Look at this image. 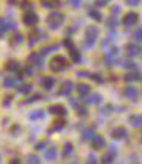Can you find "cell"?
I'll return each mask as SVG.
<instances>
[{
	"instance_id": "f6af8a7d",
	"label": "cell",
	"mask_w": 142,
	"mask_h": 164,
	"mask_svg": "<svg viewBox=\"0 0 142 164\" xmlns=\"http://www.w3.org/2000/svg\"><path fill=\"white\" fill-rule=\"evenodd\" d=\"M69 3H70L72 7H75V8H77V7L80 5V0H69Z\"/></svg>"
},
{
	"instance_id": "7c38bea8",
	"label": "cell",
	"mask_w": 142,
	"mask_h": 164,
	"mask_svg": "<svg viewBox=\"0 0 142 164\" xmlns=\"http://www.w3.org/2000/svg\"><path fill=\"white\" fill-rule=\"evenodd\" d=\"M126 136H127V132H126V129H124V127L114 129V132H112V137H114V139H124Z\"/></svg>"
},
{
	"instance_id": "484cf974",
	"label": "cell",
	"mask_w": 142,
	"mask_h": 164,
	"mask_svg": "<svg viewBox=\"0 0 142 164\" xmlns=\"http://www.w3.org/2000/svg\"><path fill=\"white\" fill-rule=\"evenodd\" d=\"M72 151H74V146H72V144H69V142H67V144L63 146V156H69V154H70Z\"/></svg>"
},
{
	"instance_id": "816d5d0a",
	"label": "cell",
	"mask_w": 142,
	"mask_h": 164,
	"mask_svg": "<svg viewBox=\"0 0 142 164\" xmlns=\"http://www.w3.org/2000/svg\"><path fill=\"white\" fill-rule=\"evenodd\" d=\"M141 79H142V77H141Z\"/></svg>"
},
{
	"instance_id": "ac0fdd59",
	"label": "cell",
	"mask_w": 142,
	"mask_h": 164,
	"mask_svg": "<svg viewBox=\"0 0 142 164\" xmlns=\"http://www.w3.org/2000/svg\"><path fill=\"white\" fill-rule=\"evenodd\" d=\"M89 17H90V19H94V20H97V22H99V20H102L100 12H99V10H95V8H90V10H89Z\"/></svg>"
},
{
	"instance_id": "5bb4252c",
	"label": "cell",
	"mask_w": 142,
	"mask_h": 164,
	"mask_svg": "<svg viewBox=\"0 0 142 164\" xmlns=\"http://www.w3.org/2000/svg\"><path fill=\"white\" fill-rule=\"evenodd\" d=\"M44 116H45V112H44V110H32L30 114H29V119L37 121V119H44Z\"/></svg>"
},
{
	"instance_id": "f35d334b",
	"label": "cell",
	"mask_w": 142,
	"mask_h": 164,
	"mask_svg": "<svg viewBox=\"0 0 142 164\" xmlns=\"http://www.w3.org/2000/svg\"><path fill=\"white\" fill-rule=\"evenodd\" d=\"M22 40H24V37H22V35H20V34H17L15 37H14V40H12V42H14V44H20V42H22Z\"/></svg>"
},
{
	"instance_id": "c3c4849f",
	"label": "cell",
	"mask_w": 142,
	"mask_h": 164,
	"mask_svg": "<svg viewBox=\"0 0 142 164\" xmlns=\"http://www.w3.org/2000/svg\"><path fill=\"white\" fill-rule=\"evenodd\" d=\"M18 129H20V127H18V126H14V127H12V131H14V134H18Z\"/></svg>"
},
{
	"instance_id": "ab89813d",
	"label": "cell",
	"mask_w": 142,
	"mask_h": 164,
	"mask_svg": "<svg viewBox=\"0 0 142 164\" xmlns=\"http://www.w3.org/2000/svg\"><path fill=\"white\" fill-rule=\"evenodd\" d=\"M10 102H12V95H7V97L3 99V106H5V107H8V106H10Z\"/></svg>"
},
{
	"instance_id": "83f0119b",
	"label": "cell",
	"mask_w": 142,
	"mask_h": 164,
	"mask_svg": "<svg viewBox=\"0 0 142 164\" xmlns=\"http://www.w3.org/2000/svg\"><path fill=\"white\" fill-rule=\"evenodd\" d=\"M7 69L8 70H18V64L15 60H10V62H7Z\"/></svg>"
},
{
	"instance_id": "d4e9b609",
	"label": "cell",
	"mask_w": 142,
	"mask_h": 164,
	"mask_svg": "<svg viewBox=\"0 0 142 164\" xmlns=\"http://www.w3.org/2000/svg\"><path fill=\"white\" fill-rule=\"evenodd\" d=\"M30 91H32V84H25V86H22L20 89H18L20 94H29Z\"/></svg>"
},
{
	"instance_id": "ee69618b",
	"label": "cell",
	"mask_w": 142,
	"mask_h": 164,
	"mask_svg": "<svg viewBox=\"0 0 142 164\" xmlns=\"http://www.w3.org/2000/svg\"><path fill=\"white\" fill-rule=\"evenodd\" d=\"M120 14V7H114L112 8V17H117Z\"/></svg>"
},
{
	"instance_id": "ba28073f",
	"label": "cell",
	"mask_w": 142,
	"mask_h": 164,
	"mask_svg": "<svg viewBox=\"0 0 142 164\" xmlns=\"http://www.w3.org/2000/svg\"><path fill=\"white\" fill-rule=\"evenodd\" d=\"M40 84H42V87L45 89V91H50L52 87H54V84H55V79L54 77H45L40 80Z\"/></svg>"
},
{
	"instance_id": "7a4b0ae2",
	"label": "cell",
	"mask_w": 142,
	"mask_h": 164,
	"mask_svg": "<svg viewBox=\"0 0 142 164\" xmlns=\"http://www.w3.org/2000/svg\"><path fill=\"white\" fill-rule=\"evenodd\" d=\"M67 65H69V62H67V59H65L63 55H55V57L52 59V62H50V69L54 70V72H60V70H63Z\"/></svg>"
},
{
	"instance_id": "d590c367",
	"label": "cell",
	"mask_w": 142,
	"mask_h": 164,
	"mask_svg": "<svg viewBox=\"0 0 142 164\" xmlns=\"http://www.w3.org/2000/svg\"><path fill=\"white\" fill-rule=\"evenodd\" d=\"M111 0H95V5L97 7H104V5H107Z\"/></svg>"
},
{
	"instance_id": "8d00e7d4",
	"label": "cell",
	"mask_w": 142,
	"mask_h": 164,
	"mask_svg": "<svg viewBox=\"0 0 142 164\" xmlns=\"http://www.w3.org/2000/svg\"><path fill=\"white\" fill-rule=\"evenodd\" d=\"M3 84H5L7 87H10V86H15V79H5V80H3Z\"/></svg>"
},
{
	"instance_id": "f546056e",
	"label": "cell",
	"mask_w": 142,
	"mask_h": 164,
	"mask_svg": "<svg viewBox=\"0 0 142 164\" xmlns=\"http://www.w3.org/2000/svg\"><path fill=\"white\" fill-rule=\"evenodd\" d=\"M107 55H111V57H114V59H117V57H119V49H117V47H112Z\"/></svg>"
},
{
	"instance_id": "9a60e30c",
	"label": "cell",
	"mask_w": 142,
	"mask_h": 164,
	"mask_svg": "<svg viewBox=\"0 0 142 164\" xmlns=\"http://www.w3.org/2000/svg\"><path fill=\"white\" fill-rule=\"evenodd\" d=\"M77 91H79V95L84 97V95H87V94L90 92V87L87 86V84H79V86H77Z\"/></svg>"
},
{
	"instance_id": "7402d4cb",
	"label": "cell",
	"mask_w": 142,
	"mask_h": 164,
	"mask_svg": "<svg viewBox=\"0 0 142 164\" xmlns=\"http://www.w3.org/2000/svg\"><path fill=\"white\" fill-rule=\"evenodd\" d=\"M139 79H141L139 74H127V75H124V80H126V82H134V80H139Z\"/></svg>"
},
{
	"instance_id": "30bf717a",
	"label": "cell",
	"mask_w": 142,
	"mask_h": 164,
	"mask_svg": "<svg viewBox=\"0 0 142 164\" xmlns=\"http://www.w3.org/2000/svg\"><path fill=\"white\" fill-rule=\"evenodd\" d=\"M63 126H65V119H63V117H60V119L57 121L55 124H54L52 127H50V131H48V132H57V131L63 129Z\"/></svg>"
},
{
	"instance_id": "60d3db41",
	"label": "cell",
	"mask_w": 142,
	"mask_h": 164,
	"mask_svg": "<svg viewBox=\"0 0 142 164\" xmlns=\"http://www.w3.org/2000/svg\"><path fill=\"white\" fill-rule=\"evenodd\" d=\"M139 2H141V0H126V3L127 5H130V7H135Z\"/></svg>"
},
{
	"instance_id": "4316f807",
	"label": "cell",
	"mask_w": 142,
	"mask_h": 164,
	"mask_svg": "<svg viewBox=\"0 0 142 164\" xmlns=\"http://www.w3.org/2000/svg\"><path fill=\"white\" fill-rule=\"evenodd\" d=\"M104 60H105V65H109V67L114 65V64H117V60H115L114 57H111V55H105V59H104Z\"/></svg>"
},
{
	"instance_id": "f1b7e54d",
	"label": "cell",
	"mask_w": 142,
	"mask_h": 164,
	"mask_svg": "<svg viewBox=\"0 0 142 164\" xmlns=\"http://www.w3.org/2000/svg\"><path fill=\"white\" fill-rule=\"evenodd\" d=\"M92 137H94V131H92V129H87L85 132H84V136H82V139H92Z\"/></svg>"
},
{
	"instance_id": "e0dca14e",
	"label": "cell",
	"mask_w": 142,
	"mask_h": 164,
	"mask_svg": "<svg viewBox=\"0 0 142 164\" xmlns=\"http://www.w3.org/2000/svg\"><path fill=\"white\" fill-rule=\"evenodd\" d=\"M70 89H72V82L70 80H65V82H63L62 84V91H60V95H63V94H65V95H67V94L70 92Z\"/></svg>"
},
{
	"instance_id": "6da1fadb",
	"label": "cell",
	"mask_w": 142,
	"mask_h": 164,
	"mask_svg": "<svg viewBox=\"0 0 142 164\" xmlns=\"http://www.w3.org/2000/svg\"><path fill=\"white\" fill-rule=\"evenodd\" d=\"M63 20H65V17H63V14L62 12H59V10H54V12L48 14V17H47L48 27H50L52 30H57V29L63 23Z\"/></svg>"
},
{
	"instance_id": "3957f363",
	"label": "cell",
	"mask_w": 142,
	"mask_h": 164,
	"mask_svg": "<svg viewBox=\"0 0 142 164\" xmlns=\"http://www.w3.org/2000/svg\"><path fill=\"white\" fill-rule=\"evenodd\" d=\"M22 20H24L25 25H35V23L39 22V15H37L33 10H29V12H25L24 14Z\"/></svg>"
},
{
	"instance_id": "7bdbcfd3",
	"label": "cell",
	"mask_w": 142,
	"mask_h": 164,
	"mask_svg": "<svg viewBox=\"0 0 142 164\" xmlns=\"http://www.w3.org/2000/svg\"><path fill=\"white\" fill-rule=\"evenodd\" d=\"M90 74L87 72V70H80V72H77V77H89Z\"/></svg>"
},
{
	"instance_id": "7dc6e473",
	"label": "cell",
	"mask_w": 142,
	"mask_h": 164,
	"mask_svg": "<svg viewBox=\"0 0 142 164\" xmlns=\"http://www.w3.org/2000/svg\"><path fill=\"white\" fill-rule=\"evenodd\" d=\"M5 25H7V29H12V30H15V22H5Z\"/></svg>"
},
{
	"instance_id": "e575fe53",
	"label": "cell",
	"mask_w": 142,
	"mask_h": 164,
	"mask_svg": "<svg viewBox=\"0 0 142 164\" xmlns=\"http://www.w3.org/2000/svg\"><path fill=\"white\" fill-rule=\"evenodd\" d=\"M102 163H114V156H112V154L104 156V157H102Z\"/></svg>"
},
{
	"instance_id": "bcb514c9",
	"label": "cell",
	"mask_w": 142,
	"mask_h": 164,
	"mask_svg": "<svg viewBox=\"0 0 142 164\" xmlns=\"http://www.w3.org/2000/svg\"><path fill=\"white\" fill-rule=\"evenodd\" d=\"M45 144H47V142H37V144H35V149H37V151H40V149L45 148Z\"/></svg>"
},
{
	"instance_id": "d6986e66",
	"label": "cell",
	"mask_w": 142,
	"mask_h": 164,
	"mask_svg": "<svg viewBox=\"0 0 142 164\" xmlns=\"http://www.w3.org/2000/svg\"><path fill=\"white\" fill-rule=\"evenodd\" d=\"M29 60H30V62H33V65H37V67H42V59H40L37 54H30Z\"/></svg>"
},
{
	"instance_id": "277c9868",
	"label": "cell",
	"mask_w": 142,
	"mask_h": 164,
	"mask_svg": "<svg viewBox=\"0 0 142 164\" xmlns=\"http://www.w3.org/2000/svg\"><path fill=\"white\" fill-rule=\"evenodd\" d=\"M137 20H139V15L134 14V12H130V14H127V15L122 19V23H124L126 27H130V25H134Z\"/></svg>"
},
{
	"instance_id": "4dcf8cb0",
	"label": "cell",
	"mask_w": 142,
	"mask_h": 164,
	"mask_svg": "<svg viewBox=\"0 0 142 164\" xmlns=\"http://www.w3.org/2000/svg\"><path fill=\"white\" fill-rule=\"evenodd\" d=\"M89 77H90V79H94V80H95V82H97V84H102V82H104V79L100 77L99 74H90Z\"/></svg>"
},
{
	"instance_id": "ffe728a7",
	"label": "cell",
	"mask_w": 142,
	"mask_h": 164,
	"mask_svg": "<svg viewBox=\"0 0 142 164\" xmlns=\"http://www.w3.org/2000/svg\"><path fill=\"white\" fill-rule=\"evenodd\" d=\"M55 156H57V149L55 148L48 149L47 152H45V159H47V161H54V159H55Z\"/></svg>"
},
{
	"instance_id": "d6a6232c",
	"label": "cell",
	"mask_w": 142,
	"mask_h": 164,
	"mask_svg": "<svg viewBox=\"0 0 142 164\" xmlns=\"http://www.w3.org/2000/svg\"><path fill=\"white\" fill-rule=\"evenodd\" d=\"M107 25H109V27H111V29H114V27H115V25H117V20H115V17H111V19H109V20H107Z\"/></svg>"
},
{
	"instance_id": "836d02e7",
	"label": "cell",
	"mask_w": 142,
	"mask_h": 164,
	"mask_svg": "<svg viewBox=\"0 0 142 164\" xmlns=\"http://www.w3.org/2000/svg\"><path fill=\"white\" fill-rule=\"evenodd\" d=\"M134 37H135V40H139V42H142V29H137V30H135Z\"/></svg>"
},
{
	"instance_id": "b9f144b4",
	"label": "cell",
	"mask_w": 142,
	"mask_h": 164,
	"mask_svg": "<svg viewBox=\"0 0 142 164\" xmlns=\"http://www.w3.org/2000/svg\"><path fill=\"white\" fill-rule=\"evenodd\" d=\"M63 45H65V47H69V50H70V49H74V44H72V40H70V39H65Z\"/></svg>"
},
{
	"instance_id": "44dd1931",
	"label": "cell",
	"mask_w": 142,
	"mask_h": 164,
	"mask_svg": "<svg viewBox=\"0 0 142 164\" xmlns=\"http://www.w3.org/2000/svg\"><path fill=\"white\" fill-rule=\"evenodd\" d=\"M70 55H72V60H74V62H80V60H82V57H80V54L77 52V49H75V47L70 49Z\"/></svg>"
},
{
	"instance_id": "4fadbf2b",
	"label": "cell",
	"mask_w": 142,
	"mask_h": 164,
	"mask_svg": "<svg viewBox=\"0 0 142 164\" xmlns=\"http://www.w3.org/2000/svg\"><path fill=\"white\" fill-rule=\"evenodd\" d=\"M85 32H87V37H89L90 40H94L95 37L99 35V29H97V27H87Z\"/></svg>"
},
{
	"instance_id": "52a82bcc",
	"label": "cell",
	"mask_w": 142,
	"mask_h": 164,
	"mask_svg": "<svg viewBox=\"0 0 142 164\" xmlns=\"http://www.w3.org/2000/svg\"><path fill=\"white\" fill-rule=\"evenodd\" d=\"M141 50H142V49L139 45H135V44H127V47H126V52H127V55H129V57H134V55H137Z\"/></svg>"
},
{
	"instance_id": "f907efd6",
	"label": "cell",
	"mask_w": 142,
	"mask_h": 164,
	"mask_svg": "<svg viewBox=\"0 0 142 164\" xmlns=\"http://www.w3.org/2000/svg\"><path fill=\"white\" fill-rule=\"evenodd\" d=\"M24 74H32V69H30V67H25V69H24Z\"/></svg>"
},
{
	"instance_id": "74e56055",
	"label": "cell",
	"mask_w": 142,
	"mask_h": 164,
	"mask_svg": "<svg viewBox=\"0 0 142 164\" xmlns=\"http://www.w3.org/2000/svg\"><path fill=\"white\" fill-rule=\"evenodd\" d=\"M27 161L32 163V164H39V157H37V156H29V157H27Z\"/></svg>"
},
{
	"instance_id": "681fc988",
	"label": "cell",
	"mask_w": 142,
	"mask_h": 164,
	"mask_svg": "<svg viewBox=\"0 0 142 164\" xmlns=\"http://www.w3.org/2000/svg\"><path fill=\"white\" fill-rule=\"evenodd\" d=\"M95 161H97V159H95L94 156H89V159H87V163H95Z\"/></svg>"
},
{
	"instance_id": "cb8c5ba5",
	"label": "cell",
	"mask_w": 142,
	"mask_h": 164,
	"mask_svg": "<svg viewBox=\"0 0 142 164\" xmlns=\"http://www.w3.org/2000/svg\"><path fill=\"white\" fill-rule=\"evenodd\" d=\"M74 107L77 109V114H79V116H82V117H85V116H87V109L84 107V106H77V104H75Z\"/></svg>"
},
{
	"instance_id": "9c48e42d",
	"label": "cell",
	"mask_w": 142,
	"mask_h": 164,
	"mask_svg": "<svg viewBox=\"0 0 142 164\" xmlns=\"http://www.w3.org/2000/svg\"><path fill=\"white\" fill-rule=\"evenodd\" d=\"M129 124L132 126V127H141L142 126V116H130L129 117Z\"/></svg>"
},
{
	"instance_id": "8fae6325",
	"label": "cell",
	"mask_w": 142,
	"mask_h": 164,
	"mask_svg": "<svg viewBox=\"0 0 142 164\" xmlns=\"http://www.w3.org/2000/svg\"><path fill=\"white\" fill-rule=\"evenodd\" d=\"M104 144H105V141H104L102 136H94V137H92V146H94L95 149H100Z\"/></svg>"
},
{
	"instance_id": "2e32d148",
	"label": "cell",
	"mask_w": 142,
	"mask_h": 164,
	"mask_svg": "<svg viewBox=\"0 0 142 164\" xmlns=\"http://www.w3.org/2000/svg\"><path fill=\"white\" fill-rule=\"evenodd\" d=\"M87 102H89V104H100V102H102V95H100V94H92V95L87 99Z\"/></svg>"
},
{
	"instance_id": "5b68a950",
	"label": "cell",
	"mask_w": 142,
	"mask_h": 164,
	"mask_svg": "<svg viewBox=\"0 0 142 164\" xmlns=\"http://www.w3.org/2000/svg\"><path fill=\"white\" fill-rule=\"evenodd\" d=\"M48 112L50 114H55V116H59V117H65L67 116V110H65V107L63 106H50V109H48Z\"/></svg>"
},
{
	"instance_id": "8992f818",
	"label": "cell",
	"mask_w": 142,
	"mask_h": 164,
	"mask_svg": "<svg viewBox=\"0 0 142 164\" xmlns=\"http://www.w3.org/2000/svg\"><path fill=\"white\" fill-rule=\"evenodd\" d=\"M124 95H126L127 99H130V101H135L137 99V89L134 86H129L124 89Z\"/></svg>"
},
{
	"instance_id": "603a6c76",
	"label": "cell",
	"mask_w": 142,
	"mask_h": 164,
	"mask_svg": "<svg viewBox=\"0 0 142 164\" xmlns=\"http://www.w3.org/2000/svg\"><path fill=\"white\" fill-rule=\"evenodd\" d=\"M117 64H120V65H122V67H126V69H132V70L135 69V64L130 62V60H124V62H119V60H117Z\"/></svg>"
},
{
	"instance_id": "1f68e13d",
	"label": "cell",
	"mask_w": 142,
	"mask_h": 164,
	"mask_svg": "<svg viewBox=\"0 0 142 164\" xmlns=\"http://www.w3.org/2000/svg\"><path fill=\"white\" fill-rule=\"evenodd\" d=\"M5 30H7V25H5V22H3V20L0 19V37H2L3 34H5Z\"/></svg>"
}]
</instances>
